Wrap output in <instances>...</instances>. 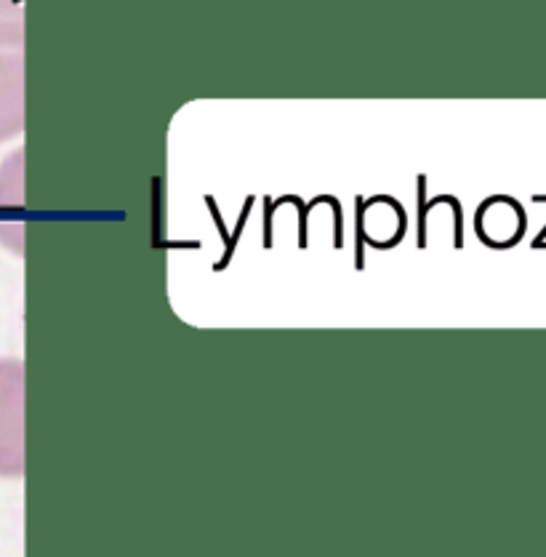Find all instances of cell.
Wrapping results in <instances>:
<instances>
[{
	"instance_id": "7a4b0ae2",
	"label": "cell",
	"mask_w": 546,
	"mask_h": 557,
	"mask_svg": "<svg viewBox=\"0 0 546 557\" xmlns=\"http://www.w3.org/2000/svg\"><path fill=\"white\" fill-rule=\"evenodd\" d=\"M25 152L16 150L0 163V243L11 253L25 251Z\"/></svg>"
},
{
	"instance_id": "6da1fadb",
	"label": "cell",
	"mask_w": 546,
	"mask_h": 557,
	"mask_svg": "<svg viewBox=\"0 0 546 557\" xmlns=\"http://www.w3.org/2000/svg\"><path fill=\"white\" fill-rule=\"evenodd\" d=\"M25 475V363L0 358V478Z\"/></svg>"
},
{
	"instance_id": "277c9868",
	"label": "cell",
	"mask_w": 546,
	"mask_h": 557,
	"mask_svg": "<svg viewBox=\"0 0 546 557\" xmlns=\"http://www.w3.org/2000/svg\"><path fill=\"white\" fill-rule=\"evenodd\" d=\"M22 46V0H0V49Z\"/></svg>"
},
{
	"instance_id": "3957f363",
	"label": "cell",
	"mask_w": 546,
	"mask_h": 557,
	"mask_svg": "<svg viewBox=\"0 0 546 557\" xmlns=\"http://www.w3.org/2000/svg\"><path fill=\"white\" fill-rule=\"evenodd\" d=\"M25 128V67L22 57L0 49V145L16 139Z\"/></svg>"
}]
</instances>
